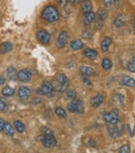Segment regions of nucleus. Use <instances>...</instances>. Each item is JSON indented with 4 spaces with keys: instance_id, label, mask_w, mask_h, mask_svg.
I'll return each instance as SVG.
<instances>
[{
    "instance_id": "7",
    "label": "nucleus",
    "mask_w": 135,
    "mask_h": 153,
    "mask_svg": "<svg viewBox=\"0 0 135 153\" xmlns=\"http://www.w3.org/2000/svg\"><path fill=\"white\" fill-rule=\"evenodd\" d=\"M32 78V74L29 70L27 69H22L20 70L18 73H17V79L20 81V82H28L30 81Z\"/></svg>"
},
{
    "instance_id": "12",
    "label": "nucleus",
    "mask_w": 135,
    "mask_h": 153,
    "mask_svg": "<svg viewBox=\"0 0 135 153\" xmlns=\"http://www.w3.org/2000/svg\"><path fill=\"white\" fill-rule=\"evenodd\" d=\"M95 19V14L93 11H89L85 13L84 19H83V24L85 25H89L92 22H94Z\"/></svg>"
},
{
    "instance_id": "19",
    "label": "nucleus",
    "mask_w": 135,
    "mask_h": 153,
    "mask_svg": "<svg viewBox=\"0 0 135 153\" xmlns=\"http://www.w3.org/2000/svg\"><path fill=\"white\" fill-rule=\"evenodd\" d=\"M113 43L112 39L110 37H105L102 41V43H101V49H102L104 52H106L108 51L109 49V46L111 45V44Z\"/></svg>"
},
{
    "instance_id": "13",
    "label": "nucleus",
    "mask_w": 135,
    "mask_h": 153,
    "mask_svg": "<svg viewBox=\"0 0 135 153\" xmlns=\"http://www.w3.org/2000/svg\"><path fill=\"white\" fill-rule=\"evenodd\" d=\"M103 102H104V95L97 94L95 97H93V99L91 101V105L94 108H97L103 103Z\"/></svg>"
},
{
    "instance_id": "3",
    "label": "nucleus",
    "mask_w": 135,
    "mask_h": 153,
    "mask_svg": "<svg viewBox=\"0 0 135 153\" xmlns=\"http://www.w3.org/2000/svg\"><path fill=\"white\" fill-rule=\"evenodd\" d=\"M68 110L74 113H82L84 111V104L81 100L76 99L68 105Z\"/></svg>"
},
{
    "instance_id": "25",
    "label": "nucleus",
    "mask_w": 135,
    "mask_h": 153,
    "mask_svg": "<svg viewBox=\"0 0 135 153\" xmlns=\"http://www.w3.org/2000/svg\"><path fill=\"white\" fill-rule=\"evenodd\" d=\"M102 67L104 70H110L112 68V62L109 58H104L102 62Z\"/></svg>"
},
{
    "instance_id": "38",
    "label": "nucleus",
    "mask_w": 135,
    "mask_h": 153,
    "mask_svg": "<svg viewBox=\"0 0 135 153\" xmlns=\"http://www.w3.org/2000/svg\"><path fill=\"white\" fill-rule=\"evenodd\" d=\"M57 3L59 7L63 8L67 6V0H57Z\"/></svg>"
},
{
    "instance_id": "28",
    "label": "nucleus",
    "mask_w": 135,
    "mask_h": 153,
    "mask_svg": "<svg viewBox=\"0 0 135 153\" xmlns=\"http://www.w3.org/2000/svg\"><path fill=\"white\" fill-rule=\"evenodd\" d=\"M97 17L101 20H106L107 18V11L106 9H99L97 12Z\"/></svg>"
},
{
    "instance_id": "16",
    "label": "nucleus",
    "mask_w": 135,
    "mask_h": 153,
    "mask_svg": "<svg viewBox=\"0 0 135 153\" xmlns=\"http://www.w3.org/2000/svg\"><path fill=\"white\" fill-rule=\"evenodd\" d=\"M3 132L7 135V136H14L15 135V129L14 127L9 123V122L6 121L5 123V126H4V129H3Z\"/></svg>"
},
{
    "instance_id": "18",
    "label": "nucleus",
    "mask_w": 135,
    "mask_h": 153,
    "mask_svg": "<svg viewBox=\"0 0 135 153\" xmlns=\"http://www.w3.org/2000/svg\"><path fill=\"white\" fill-rule=\"evenodd\" d=\"M13 49V45L9 42H5L0 45V53H7Z\"/></svg>"
},
{
    "instance_id": "17",
    "label": "nucleus",
    "mask_w": 135,
    "mask_h": 153,
    "mask_svg": "<svg viewBox=\"0 0 135 153\" xmlns=\"http://www.w3.org/2000/svg\"><path fill=\"white\" fill-rule=\"evenodd\" d=\"M114 25L116 27H123L125 25V17L123 15H118L114 19Z\"/></svg>"
},
{
    "instance_id": "14",
    "label": "nucleus",
    "mask_w": 135,
    "mask_h": 153,
    "mask_svg": "<svg viewBox=\"0 0 135 153\" xmlns=\"http://www.w3.org/2000/svg\"><path fill=\"white\" fill-rule=\"evenodd\" d=\"M83 54L90 60H95L97 57V52L95 50L87 48L83 51Z\"/></svg>"
},
{
    "instance_id": "33",
    "label": "nucleus",
    "mask_w": 135,
    "mask_h": 153,
    "mask_svg": "<svg viewBox=\"0 0 135 153\" xmlns=\"http://www.w3.org/2000/svg\"><path fill=\"white\" fill-rule=\"evenodd\" d=\"M103 4L106 8H111L114 5V0H103Z\"/></svg>"
},
{
    "instance_id": "41",
    "label": "nucleus",
    "mask_w": 135,
    "mask_h": 153,
    "mask_svg": "<svg viewBox=\"0 0 135 153\" xmlns=\"http://www.w3.org/2000/svg\"><path fill=\"white\" fill-rule=\"evenodd\" d=\"M42 102V100H41L40 98H35L34 100L32 101V102L34 103V104H38V103H39V102Z\"/></svg>"
},
{
    "instance_id": "39",
    "label": "nucleus",
    "mask_w": 135,
    "mask_h": 153,
    "mask_svg": "<svg viewBox=\"0 0 135 153\" xmlns=\"http://www.w3.org/2000/svg\"><path fill=\"white\" fill-rule=\"evenodd\" d=\"M123 5V0H114V6L120 7Z\"/></svg>"
},
{
    "instance_id": "42",
    "label": "nucleus",
    "mask_w": 135,
    "mask_h": 153,
    "mask_svg": "<svg viewBox=\"0 0 135 153\" xmlns=\"http://www.w3.org/2000/svg\"><path fill=\"white\" fill-rule=\"evenodd\" d=\"M131 27H132V29L135 31V17H133L131 19Z\"/></svg>"
},
{
    "instance_id": "5",
    "label": "nucleus",
    "mask_w": 135,
    "mask_h": 153,
    "mask_svg": "<svg viewBox=\"0 0 135 153\" xmlns=\"http://www.w3.org/2000/svg\"><path fill=\"white\" fill-rule=\"evenodd\" d=\"M42 91H43V94L46 95L48 97H52L54 95V89L51 83H50L47 81H44L42 84Z\"/></svg>"
},
{
    "instance_id": "37",
    "label": "nucleus",
    "mask_w": 135,
    "mask_h": 153,
    "mask_svg": "<svg viewBox=\"0 0 135 153\" xmlns=\"http://www.w3.org/2000/svg\"><path fill=\"white\" fill-rule=\"evenodd\" d=\"M42 132H43V135H50V134H53L52 131L47 127H43L42 128Z\"/></svg>"
},
{
    "instance_id": "43",
    "label": "nucleus",
    "mask_w": 135,
    "mask_h": 153,
    "mask_svg": "<svg viewBox=\"0 0 135 153\" xmlns=\"http://www.w3.org/2000/svg\"><path fill=\"white\" fill-rule=\"evenodd\" d=\"M4 82H5V78L2 75H0V85L4 84Z\"/></svg>"
},
{
    "instance_id": "31",
    "label": "nucleus",
    "mask_w": 135,
    "mask_h": 153,
    "mask_svg": "<svg viewBox=\"0 0 135 153\" xmlns=\"http://www.w3.org/2000/svg\"><path fill=\"white\" fill-rule=\"evenodd\" d=\"M102 26H103V20H101L98 17L95 18V28L96 30H99V29L102 28Z\"/></svg>"
},
{
    "instance_id": "40",
    "label": "nucleus",
    "mask_w": 135,
    "mask_h": 153,
    "mask_svg": "<svg viewBox=\"0 0 135 153\" xmlns=\"http://www.w3.org/2000/svg\"><path fill=\"white\" fill-rule=\"evenodd\" d=\"M5 123H6V121L0 118V131H3V129H4V126H5Z\"/></svg>"
},
{
    "instance_id": "44",
    "label": "nucleus",
    "mask_w": 135,
    "mask_h": 153,
    "mask_svg": "<svg viewBox=\"0 0 135 153\" xmlns=\"http://www.w3.org/2000/svg\"><path fill=\"white\" fill-rule=\"evenodd\" d=\"M69 1L70 3H72V4H78V3L80 2V0H69Z\"/></svg>"
},
{
    "instance_id": "10",
    "label": "nucleus",
    "mask_w": 135,
    "mask_h": 153,
    "mask_svg": "<svg viewBox=\"0 0 135 153\" xmlns=\"http://www.w3.org/2000/svg\"><path fill=\"white\" fill-rule=\"evenodd\" d=\"M120 84L123 86H126V87H134L135 80L128 75H123V76H122V78L120 80Z\"/></svg>"
},
{
    "instance_id": "20",
    "label": "nucleus",
    "mask_w": 135,
    "mask_h": 153,
    "mask_svg": "<svg viewBox=\"0 0 135 153\" xmlns=\"http://www.w3.org/2000/svg\"><path fill=\"white\" fill-rule=\"evenodd\" d=\"M80 72L83 75H86V76H92L95 74V71L94 69H92L91 67L89 66H86V65H83L80 67Z\"/></svg>"
},
{
    "instance_id": "8",
    "label": "nucleus",
    "mask_w": 135,
    "mask_h": 153,
    "mask_svg": "<svg viewBox=\"0 0 135 153\" xmlns=\"http://www.w3.org/2000/svg\"><path fill=\"white\" fill-rule=\"evenodd\" d=\"M67 41H68V33L66 31H61L56 41V45L58 48H63L66 45Z\"/></svg>"
},
{
    "instance_id": "9",
    "label": "nucleus",
    "mask_w": 135,
    "mask_h": 153,
    "mask_svg": "<svg viewBox=\"0 0 135 153\" xmlns=\"http://www.w3.org/2000/svg\"><path fill=\"white\" fill-rule=\"evenodd\" d=\"M36 36L38 40L43 44H48L51 40L50 34L47 31H45V30H40V31H38L36 34Z\"/></svg>"
},
{
    "instance_id": "15",
    "label": "nucleus",
    "mask_w": 135,
    "mask_h": 153,
    "mask_svg": "<svg viewBox=\"0 0 135 153\" xmlns=\"http://www.w3.org/2000/svg\"><path fill=\"white\" fill-rule=\"evenodd\" d=\"M92 8H93V6H92V2L90 1V0H82V2H81V10L84 13L92 11Z\"/></svg>"
},
{
    "instance_id": "11",
    "label": "nucleus",
    "mask_w": 135,
    "mask_h": 153,
    "mask_svg": "<svg viewBox=\"0 0 135 153\" xmlns=\"http://www.w3.org/2000/svg\"><path fill=\"white\" fill-rule=\"evenodd\" d=\"M30 95H31V90L28 87L21 86L18 89V96L20 97V99H23V100L28 99Z\"/></svg>"
},
{
    "instance_id": "34",
    "label": "nucleus",
    "mask_w": 135,
    "mask_h": 153,
    "mask_svg": "<svg viewBox=\"0 0 135 153\" xmlns=\"http://www.w3.org/2000/svg\"><path fill=\"white\" fill-rule=\"evenodd\" d=\"M81 79H82L83 83H84L86 86H87V87H91V86H92V83H91L90 80L88 79V76H86V75H83V74H82Z\"/></svg>"
},
{
    "instance_id": "29",
    "label": "nucleus",
    "mask_w": 135,
    "mask_h": 153,
    "mask_svg": "<svg viewBox=\"0 0 135 153\" xmlns=\"http://www.w3.org/2000/svg\"><path fill=\"white\" fill-rule=\"evenodd\" d=\"M55 112H56V114H57L59 117H60V118H62V119L67 118V112L65 111V110H64V109H62V108H60V107L56 108Z\"/></svg>"
},
{
    "instance_id": "26",
    "label": "nucleus",
    "mask_w": 135,
    "mask_h": 153,
    "mask_svg": "<svg viewBox=\"0 0 135 153\" xmlns=\"http://www.w3.org/2000/svg\"><path fill=\"white\" fill-rule=\"evenodd\" d=\"M114 100L115 102H117L119 105H123L124 102V98L122 94H114Z\"/></svg>"
},
{
    "instance_id": "27",
    "label": "nucleus",
    "mask_w": 135,
    "mask_h": 153,
    "mask_svg": "<svg viewBox=\"0 0 135 153\" xmlns=\"http://www.w3.org/2000/svg\"><path fill=\"white\" fill-rule=\"evenodd\" d=\"M127 68L130 72L131 73H135V56L132 57L128 63V65H127Z\"/></svg>"
},
{
    "instance_id": "2",
    "label": "nucleus",
    "mask_w": 135,
    "mask_h": 153,
    "mask_svg": "<svg viewBox=\"0 0 135 153\" xmlns=\"http://www.w3.org/2000/svg\"><path fill=\"white\" fill-rule=\"evenodd\" d=\"M42 18L44 19L47 22L52 23V22H55V21L59 20V14L58 10L54 7L50 6V7H45L43 9V11L42 12Z\"/></svg>"
},
{
    "instance_id": "22",
    "label": "nucleus",
    "mask_w": 135,
    "mask_h": 153,
    "mask_svg": "<svg viewBox=\"0 0 135 153\" xmlns=\"http://www.w3.org/2000/svg\"><path fill=\"white\" fill-rule=\"evenodd\" d=\"M15 94V89L10 87V86H5L3 89H2V94L4 96H7V97H10L12 95H14Z\"/></svg>"
},
{
    "instance_id": "23",
    "label": "nucleus",
    "mask_w": 135,
    "mask_h": 153,
    "mask_svg": "<svg viewBox=\"0 0 135 153\" xmlns=\"http://www.w3.org/2000/svg\"><path fill=\"white\" fill-rule=\"evenodd\" d=\"M7 76L10 80H15L17 78V73L15 71V69L14 67H8L7 70Z\"/></svg>"
},
{
    "instance_id": "36",
    "label": "nucleus",
    "mask_w": 135,
    "mask_h": 153,
    "mask_svg": "<svg viewBox=\"0 0 135 153\" xmlns=\"http://www.w3.org/2000/svg\"><path fill=\"white\" fill-rule=\"evenodd\" d=\"M82 36H83L85 39H87V40H90L91 37H92V33H91L90 31H87V30H86V31L83 32Z\"/></svg>"
},
{
    "instance_id": "32",
    "label": "nucleus",
    "mask_w": 135,
    "mask_h": 153,
    "mask_svg": "<svg viewBox=\"0 0 135 153\" xmlns=\"http://www.w3.org/2000/svg\"><path fill=\"white\" fill-rule=\"evenodd\" d=\"M7 104L6 102H4L2 99H0V111L1 112H5L7 111Z\"/></svg>"
},
{
    "instance_id": "6",
    "label": "nucleus",
    "mask_w": 135,
    "mask_h": 153,
    "mask_svg": "<svg viewBox=\"0 0 135 153\" xmlns=\"http://www.w3.org/2000/svg\"><path fill=\"white\" fill-rule=\"evenodd\" d=\"M104 119L106 122L113 125H116L120 121V118L115 112H106L104 114Z\"/></svg>"
},
{
    "instance_id": "21",
    "label": "nucleus",
    "mask_w": 135,
    "mask_h": 153,
    "mask_svg": "<svg viewBox=\"0 0 135 153\" xmlns=\"http://www.w3.org/2000/svg\"><path fill=\"white\" fill-rule=\"evenodd\" d=\"M84 46H85V44L81 40H73L70 43V47L73 50H80L84 48Z\"/></svg>"
},
{
    "instance_id": "4",
    "label": "nucleus",
    "mask_w": 135,
    "mask_h": 153,
    "mask_svg": "<svg viewBox=\"0 0 135 153\" xmlns=\"http://www.w3.org/2000/svg\"><path fill=\"white\" fill-rule=\"evenodd\" d=\"M42 140H43V144L45 148L47 149H51L53 147L56 146L57 144V140L54 138L53 134H50V135H43L42 137Z\"/></svg>"
},
{
    "instance_id": "30",
    "label": "nucleus",
    "mask_w": 135,
    "mask_h": 153,
    "mask_svg": "<svg viewBox=\"0 0 135 153\" xmlns=\"http://www.w3.org/2000/svg\"><path fill=\"white\" fill-rule=\"evenodd\" d=\"M66 94H67V97L68 98H70V99H74L76 98L77 96V94H76V91L74 89L70 88V89H67L66 91Z\"/></svg>"
},
{
    "instance_id": "24",
    "label": "nucleus",
    "mask_w": 135,
    "mask_h": 153,
    "mask_svg": "<svg viewBox=\"0 0 135 153\" xmlns=\"http://www.w3.org/2000/svg\"><path fill=\"white\" fill-rule=\"evenodd\" d=\"M15 128L16 131H17L18 132H20V133L23 132L24 130H25L24 124L23 123V122H22L21 120H16L15 121Z\"/></svg>"
},
{
    "instance_id": "35",
    "label": "nucleus",
    "mask_w": 135,
    "mask_h": 153,
    "mask_svg": "<svg viewBox=\"0 0 135 153\" xmlns=\"http://www.w3.org/2000/svg\"><path fill=\"white\" fill-rule=\"evenodd\" d=\"M120 153H129L130 150V146L129 145H123L120 148V149L118 150Z\"/></svg>"
},
{
    "instance_id": "1",
    "label": "nucleus",
    "mask_w": 135,
    "mask_h": 153,
    "mask_svg": "<svg viewBox=\"0 0 135 153\" xmlns=\"http://www.w3.org/2000/svg\"><path fill=\"white\" fill-rule=\"evenodd\" d=\"M51 84L53 86L54 91H59V93H63L69 88L70 81L64 74H59L55 77Z\"/></svg>"
}]
</instances>
